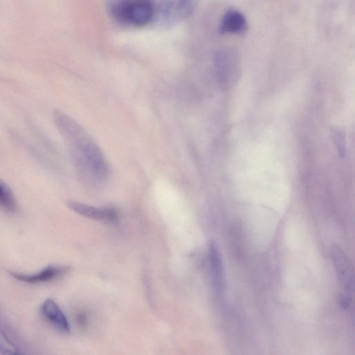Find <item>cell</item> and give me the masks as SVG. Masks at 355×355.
Returning a JSON list of instances; mask_svg holds the SVG:
<instances>
[{"label":"cell","instance_id":"obj_3","mask_svg":"<svg viewBox=\"0 0 355 355\" xmlns=\"http://www.w3.org/2000/svg\"><path fill=\"white\" fill-rule=\"evenodd\" d=\"M214 64L220 87L226 90L234 87L241 76V62L236 52L229 48L217 51Z\"/></svg>","mask_w":355,"mask_h":355},{"label":"cell","instance_id":"obj_8","mask_svg":"<svg viewBox=\"0 0 355 355\" xmlns=\"http://www.w3.org/2000/svg\"><path fill=\"white\" fill-rule=\"evenodd\" d=\"M222 34L242 35L248 30V22L242 12L228 10L223 16L219 26Z\"/></svg>","mask_w":355,"mask_h":355},{"label":"cell","instance_id":"obj_6","mask_svg":"<svg viewBox=\"0 0 355 355\" xmlns=\"http://www.w3.org/2000/svg\"><path fill=\"white\" fill-rule=\"evenodd\" d=\"M68 270L65 266L50 265L39 272L26 274L12 272V276L19 282L26 284H39L53 280L64 274Z\"/></svg>","mask_w":355,"mask_h":355},{"label":"cell","instance_id":"obj_9","mask_svg":"<svg viewBox=\"0 0 355 355\" xmlns=\"http://www.w3.org/2000/svg\"><path fill=\"white\" fill-rule=\"evenodd\" d=\"M208 251L211 281L215 288L220 292L224 288V272L220 254L214 241L209 242Z\"/></svg>","mask_w":355,"mask_h":355},{"label":"cell","instance_id":"obj_1","mask_svg":"<svg viewBox=\"0 0 355 355\" xmlns=\"http://www.w3.org/2000/svg\"><path fill=\"white\" fill-rule=\"evenodd\" d=\"M53 119L79 173L94 182L105 180L110 173L109 164L92 137L75 119L60 110L53 112Z\"/></svg>","mask_w":355,"mask_h":355},{"label":"cell","instance_id":"obj_10","mask_svg":"<svg viewBox=\"0 0 355 355\" xmlns=\"http://www.w3.org/2000/svg\"><path fill=\"white\" fill-rule=\"evenodd\" d=\"M0 208L8 212L17 209V201L11 189L0 179Z\"/></svg>","mask_w":355,"mask_h":355},{"label":"cell","instance_id":"obj_4","mask_svg":"<svg viewBox=\"0 0 355 355\" xmlns=\"http://www.w3.org/2000/svg\"><path fill=\"white\" fill-rule=\"evenodd\" d=\"M331 256L338 280L345 290L343 294L352 297L354 291V273L347 254L338 245H334L331 248Z\"/></svg>","mask_w":355,"mask_h":355},{"label":"cell","instance_id":"obj_12","mask_svg":"<svg viewBox=\"0 0 355 355\" xmlns=\"http://www.w3.org/2000/svg\"><path fill=\"white\" fill-rule=\"evenodd\" d=\"M18 349L10 339L0 324V353L3 354H17Z\"/></svg>","mask_w":355,"mask_h":355},{"label":"cell","instance_id":"obj_11","mask_svg":"<svg viewBox=\"0 0 355 355\" xmlns=\"http://www.w3.org/2000/svg\"><path fill=\"white\" fill-rule=\"evenodd\" d=\"M332 139L336 145L337 152L340 157H343L346 153L345 134L340 128H332L331 130Z\"/></svg>","mask_w":355,"mask_h":355},{"label":"cell","instance_id":"obj_7","mask_svg":"<svg viewBox=\"0 0 355 355\" xmlns=\"http://www.w3.org/2000/svg\"><path fill=\"white\" fill-rule=\"evenodd\" d=\"M44 318L60 331L69 334L70 325L62 309L52 299H47L40 306Z\"/></svg>","mask_w":355,"mask_h":355},{"label":"cell","instance_id":"obj_2","mask_svg":"<svg viewBox=\"0 0 355 355\" xmlns=\"http://www.w3.org/2000/svg\"><path fill=\"white\" fill-rule=\"evenodd\" d=\"M106 6L115 21L130 27L146 26L155 14L153 0H107Z\"/></svg>","mask_w":355,"mask_h":355},{"label":"cell","instance_id":"obj_5","mask_svg":"<svg viewBox=\"0 0 355 355\" xmlns=\"http://www.w3.org/2000/svg\"><path fill=\"white\" fill-rule=\"evenodd\" d=\"M68 207L74 212L85 217L106 223L118 220L116 211L111 207H96L76 201H68Z\"/></svg>","mask_w":355,"mask_h":355}]
</instances>
